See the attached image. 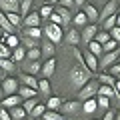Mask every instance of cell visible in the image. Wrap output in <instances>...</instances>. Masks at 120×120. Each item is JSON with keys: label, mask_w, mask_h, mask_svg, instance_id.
Listing matches in <instances>:
<instances>
[{"label": "cell", "mask_w": 120, "mask_h": 120, "mask_svg": "<svg viewBox=\"0 0 120 120\" xmlns=\"http://www.w3.org/2000/svg\"><path fill=\"white\" fill-rule=\"evenodd\" d=\"M116 120H120V114H118V116H116Z\"/></svg>", "instance_id": "56"}, {"label": "cell", "mask_w": 120, "mask_h": 120, "mask_svg": "<svg viewBox=\"0 0 120 120\" xmlns=\"http://www.w3.org/2000/svg\"><path fill=\"white\" fill-rule=\"evenodd\" d=\"M110 38L116 40V42H120V26H114V28L110 30Z\"/></svg>", "instance_id": "46"}, {"label": "cell", "mask_w": 120, "mask_h": 120, "mask_svg": "<svg viewBox=\"0 0 120 120\" xmlns=\"http://www.w3.org/2000/svg\"><path fill=\"white\" fill-rule=\"evenodd\" d=\"M2 90H4L6 96L16 94V92H18V82H16V78H4V80H2Z\"/></svg>", "instance_id": "10"}, {"label": "cell", "mask_w": 120, "mask_h": 120, "mask_svg": "<svg viewBox=\"0 0 120 120\" xmlns=\"http://www.w3.org/2000/svg\"><path fill=\"white\" fill-rule=\"evenodd\" d=\"M44 32H46V36L50 38V42H60L62 40V28H60L58 24H54V22H50L48 26H44Z\"/></svg>", "instance_id": "4"}, {"label": "cell", "mask_w": 120, "mask_h": 120, "mask_svg": "<svg viewBox=\"0 0 120 120\" xmlns=\"http://www.w3.org/2000/svg\"><path fill=\"white\" fill-rule=\"evenodd\" d=\"M78 108H80V102H78V100H66V102H62V106H60V112L72 114V112H76Z\"/></svg>", "instance_id": "16"}, {"label": "cell", "mask_w": 120, "mask_h": 120, "mask_svg": "<svg viewBox=\"0 0 120 120\" xmlns=\"http://www.w3.org/2000/svg\"><path fill=\"white\" fill-rule=\"evenodd\" d=\"M2 12H20V0H0Z\"/></svg>", "instance_id": "9"}, {"label": "cell", "mask_w": 120, "mask_h": 120, "mask_svg": "<svg viewBox=\"0 0 120 120\" xmlns=\"http://www.w3.org/2000/svg\"><path fill=\"white\" fill-rule=\"evenodd\" d=\"M38 92H42L44 96L50 94V82H48V78H40L38 80Z\"/></svg>", "instance_id": "31"}, {"label": "cell", "mask_w": 120, "mask_h": 120, "mask_svg": "<svg viewBox=\"0 0 120 120\" xmlns=\"http://www.w3.org/2000/svg\"><path fill=\"white\" fill-rule=\"evenodd\" d=\"M98 108H110V98H106V96H98Z\"/></svg>", "instance_id": "45"}, {"label": "cell", "mask_w": 120, "mask_h": 120, "mask_svg": "<svg viewBox=\"0 0 120 120\" xmlns=\"http://www.w3.org/2000/svg\"><path fill=\"white\" fill-rule=\"evenodd\" d=\"M88 52H92L94 56H102L104 54V52H102V44L96 42V40H90V42H88Z\"/></svg>", "instance_id": "25"}, {"label": "cell", "mask_w": 120, "mask_h": 120, "mask_svg": "<svg viewBox=\"0 0 120 120\" xmlns=\"http://www.w3.org/2000/svg\"><path fill=\"white\" fill-rule=\"evenodd\" d=\"M0 68L4 72H14L16 70V64H14L12 58H0Z\"/></svg>", "instance_id": "23"}, {"label": "cell", "mask_w": 120, "mask_h": 120, "mask_svg": "<svg viewBox=\"0 0 120 120\" xmlns=\"http://www.w3.org/2000/svg\"><path fill=\"white\" fill-rule=\"evenodd\" d=\"M98 30H100V26H96V24H86L84 28H82V42H86L88 44L90 40H94L96 38V34H98Z\"/></svg>", "instance_id": "6"}, {"label": "cell", "mask_w": 120, "mask_h": 120, "mask_svg": "<svg viewBox=\"0 0 120 120\" xmlns=\"http://www.w3.org/2000/svg\"><path fill=\"white\" fill-rule=\"evenodd\" d=\"M20 44H24V46H26V50L38 48V40H36V38H30V36H24V38L20 40Z\"/></svg>", "instance_id": "35"}, {"label": "cell", "mask_w": 120, "mask_h": 120, "mask_svg": "<svg viewBox=\"0 0 120 120\" xmlns=\"http://www.w3.org/2000/svg\"><path fill=\"white\" fill-rule=\"evenodd\" d=\"M40 14L38 12H28L24 18H22V24H24V28H28V26H38L40 24Z\"/></svg>", "instance_id": "13"}, {"label": "cell", "mask_w": 120, "mask_h": 120, "mask_svg": "<svg viewBox=\"0 0 120 120\" xmlns=\"http://www.w3.org/2000/svg\"><path fill=\"white\" fill-rule=\"evenodd\" d=\"M114 26H116V14H112V16H108L106 20L102 22V26H100V28H102V30H106V32H110V30L114 28Z\"/></svg>", "instance_id": "32"}, {"label": "cell", "mask_w": 120, "mask_h": 120, "mask_svg": "<svg viewBox=\"0 0 120 120\" xmlns=\"http://www.w3.org/2000/svg\"><path fill=\"white\" fill-rule=\"evenodd\" d=\"M4 14H6V18L10 20V24H12V26H20L22 24V16L18 12H4Z\"/></svg>", "instance_id": "33"}, {"label": "cell", "mask_w": 120, "mask_h": 120, "mask_svg": "<svg viewBox=\"0 0 120 120\" xmlns=\"http://www.w3.org/2000/svg\"><path fill=\"white\" fill-rule=\"evenodd\" d=\"M66 42H68V44H74V46H78V44L82 42V34L78 32L76 26L68 30V34H66Z\"/></svg>", "instance_id": "15"}, {"label": "cell", "mask_w": 120, "mask_h": 120, "mask_svg": "<svg viewBox=\"0 0 120 120\" xmlns=\"http://www.w3.org/2000/svg\"><path fill=\"white\" fill-rule=\"evenodd\" d=\"M16 94H20L22 100H28V98H34V96H36V88H30V86H20Z\"/></svg>", "instance_id": "19"}, {"label": "cell", "mask_w": 120, "mask_h": 120, "mask_svg": "<svg viewBox=\"0 0 120 120\" xmlns=\"http://www.w3.org/2000/svg\"><path fill=\"white\" fill-rule=\"evenodd\" d=\"M4 44H6L8 48H18V46H20V38H18L16 34H6Z\"/></svg>", "instance_id": "29"}, {"label": "cell", "mask_w": 120, "mask_h": 120, "mask_svg": "<svg viewBox=\"0 0 120 120\" xmlns=\"http://www.w3.org/2000/svg\"><path fill=\"white\" fill-rule=\"evenodd\" d=\"M82 58H84V64L88 66V70H90L92 74L98 70V56H94L92 52L86 50V52H82Z\"/></svg>", "instance_id": "7"}, {"label": "cell", "mask_w": 120, "mask_h": 120, "mask_svg": "<svg viewBox=\"0 0 120 120\" xmlns=\"http://www.w3.org/2000/svg\"><path fill=\"white\" fill-rule=\"evenodd\" d=\"M54 68H56V60H54V58H48L46 62L42 64V70H40V74H42L44 78H48V76H52V74H54Z\"/></svg>", "instance_id": "17"}, {"label": "cell", "mask_w": 120, "mask_h": 120, "mask_svg": "<svg viewBox=\"0 0 120 120\" xmlns=\"http://www.w3.org/2000/svg\"><path fill=\"white\" fill-rule=\"evenodd\" d=\"M0 120H12V116H10L8 108H0Z\"/></svg>", "instance_id": "49"}, {"label": "cell", "mask_w": 120, "mask_h": 120, "mask_svg": "<svg viewBox=\"0 0 120 120\" xmlns=\"http://www.w3.org/2000/svg\"><path fill=\"white\" fill-rule=\"evenodd\" d=\"M24 36H30V38L38 40L40 36H42V30H40L38 26H28V28H24Z\"/></svg>", "instance_id": "27"}, {"label": "cell", "mask_w": 120, "mask_h": 120, "mask_svg": "<svg viewBox=\"0 0 120 120\" xmlns=\"http://www.w3.org/2000/svg\"><path fill=\"white\" fill-rule=\"evenodd\" d=\"M82 110H84L86 114H92V112H96V110H98V102H96L94 98L84 100V102H82Z\"/></svg>", "instance_id": "21"}, {"label": "cell", "mask_w": 120, "mask_h": 120, "mask_svg": "<svg viewBox=\"0 0 120 120\" xmlns=\"http://www.w3.org/2000/svg\"><path fill=\"white\" fill-rule=\"evenodd\" d=\"M60 106H62V100L58 98V96H50L46 102V108L48 110H60Z\"/></svg>", "instance_id": "30"}, {"label": "cell", "mask_w": 120, "mask_h": 120, "mask_svg": "<svg viewBox=\"0 0 120 120\" xmlns=\"http://www.w3.org/2000/svg\"><path fill=\"white\" fill-rule=\"evenodd\" d=\"M44 112H46V106H44V104H36V106H34V110L30 112V114L34 116V118H38V116H42Z\"/></svg>", "instance_id": "44"}, {"label": "cell", "mask_w": 120, "mask_h": 120, "mask_svg": "<svg viewBox=\"0 0 120 120\" xmlns=\"http://www.w3.org/2000/svg\"><path fill=\"white\" fill-rule=\"evenodd\" d=\"M98 88H100L98 78H90L82 88H78V100L84 102V100H88V98H94V96L98 94Z\"/></svg>", "instance_id": "2"}, {"label": "cell", "mask_w": 120, "mask_h": 120, "mask_svg": "<svg viewBox=\"0 0 120 120\" xmlns=\"http://www.w3.org/2000/svg\"><path fill=\"white\" fill-rule=\"evenodd\" d=\"M12 58H14V60H24V58H26V50H24L22 46L14 48V52H12Z\"/></svg>", "instance_id": "43"}, {"label": "cell", "mask_w": 120, "mask_h": 120, "mask_svg": "<svg viewBox=\"0 0 120 120\" xmlns=\"http://www.w3.org/2000/svg\"><path fill=\"white\" fill-rule=\"evenodd\" d=\"M20 80L24 82V86H30V88H36V90H38V78H36V76L22 72V74H20Z\"/></svg>", "instance_id": "18"}, {"label": "cell", "mask_w": 120, "mask_h": 120, "mask_svg": "<svg viewBox=\"0 0 120 120\" xmlns=\"http://www.w3.org/2000/svg\"><path fill=\"white\" fill-rule=\"evenodd\" d=\"M116 10H118V2L116 0H108L106 4H104V8H102V12L98 14V20L100 22H104L108 16H112V14H116Z\"/></svg>", "instance_id": "5"}, {"label": "cell", "mask_w": 120, "mask_h": 120, "mask_svg": "<svg viewBox=\"0 0 120 120\" xmlns=\"http://www.w3.org/2000/svg\"><path fill=\"white\" fill-rule=\"evenodd\" d=\"M8 112H10V116H12V120H22L26 116V110L22 108V104L20 106H14V108H8Z\"/></svg>", "instance_id": "24"}, {"label": "cell", "mask_w": 120, "mask_h": 120, "mask_svg": "<svg viewBox=\"0 0 120 120\" xmlns=\"http://www.w3.org/2000/svg\"><path fill=\"white\" fill-rule=\"evenodd\" d=\"M82 12L86 14V18H88V22L90 24H94L96 20H98V10H96V6L94 4H84V10H82Z\"/></svg>", "instance_id": "14"}, {"label": "cell", "mask_w": 120, "mask_h": 120, "mask_svg": "<svg viewBox=\"0 0 120 120\" xmlns=\"http://www.w3.org/2000/svg\"><path fill=\"white\" fill-rule=\"evenodd\" d=\"M90 78H94V74L90 72L88 66L84 64V58H80L76 62V66L72 68V72H70V80H72V84L76 86V88H82Z\"/></svg>", "instance_id": "1"}, {"label": "cell", "mask_w": 120, "mask_h": 120, "mask_svg": "<svg viewBox=\"0 0 120 120\" xmlns=\"http://www.w3.org/2000/svg\"><path fill=\"white\" fill-rule=\"evenodd\" d=\"M60 6H64V8H70V6H74V0H60Z\"/></svg>", "instance_id": "50"}, {"label": "cell", "mask_w": 120, "mask_h": 120, "mask_svg": "<svg viewBox=\"0 0 120 120\" xmlns=\"http://www.w3.org/2000/svg\"><path fill=\"white\" fill-rule=\"evenodd\" d=\"M108 74H110V76H118V74H120V62L112 64L110 68H108Z\"/></svg>", "instance_id": "47"}, {"label": "cell", "mask_w": 120, "mask_h": 120, "mask_svg": "<svg viewBox=\"0 0 120 120\" xmlns=\"http://www.w3.org/2000/svg\"><path fill=\"white\" fill-rule=\"evenodd\" d=\"M42 70V60H24V72L26 74H38Z\"/></svg>", "instance_id": "8"}, {"label": "cell", "mask_w": 120, "mask_h": 120, "mask_svg": "<svg viewBox=\"0 0 120 120\" xmlns=\"http://www.w3.org/2000/svg\"><path fill=\"white\" fill-rule=\"evenodd\" d=\"M118 8H120V6H118Z\"/></svg>", "instance_id": "57"}, {"label": "cell", "mask_w": 120, "mask_h": 120, "mask_svg": "<svg viewBox=\"0 0 120 120\" xmlns=\"http://www.w3.org/2000/svg\"><path fill=\"white\" fill-rule=\"evenodd\" d=\"M0 28L4 30L6 34H12V28H14V26L10 24V20L6 18V14L2 12V10H0Z\"/></svg>", "instance_id": "22"}, {"label": "cell", "mask_w": 120, "mask_h": 120, "mask_svg": "<svg viewBox=\"0 0 120 120\" xmlns=\"http://www.w3.org/2000/svg\"><path fill=\"white\" fill-rule=\"evenodd\" d=\"M0 104H2V108H14V106L22 104V98H20V94H10V96H4L0 100Z\"/></svg>", "instance_id": "11"}, {"label": "cell", "mask_w": 120, "mask_h": 120, "mask_svg": "<svg viewBox=\"0 0 120 120\" xmlns=\"http://www.w3.org/2000/svg\"><path fill=\"white\" fill-rule=\"evenodd\" d=\"M36 98H28V100H22V108H24L26 112H32L34 110V106H36Z\"/></svg>", "instance_id": "42"}, {"label": "cell", "mask_w": 120, "mask_h": 120, "mask_svg": "<svg viewBox=\"0 0 120 120\" xmlns=\"http://www.w3.org/2000/svg\"><path fill=\"white\" fill-rule=\"evenodd\" d=\"M40 50H42V56H44V58H52V56H54V50H56V48H54V42H44Z\"/></svg>", "instance_id": "26"}, {"label": "cell", "mask_w": 120, "mask_h": 120, "mask_svg": "<svg viewBox=\"0 0 120 120\" xmlns=\"http://www.w3.org/2000/svg\"><path fill=\"white\" fill-rule=\"evenodd\" d=\"M52 12H54V8H52V4H44L42 8L38 10L40 18H44V20H46V18H50V16H52Z\"/></svg>", "instance_id": "37"}, {"label": "cell", "mask_w": 120, "mask_h": 120, "mask_svg": "<svg viewBox=\"0 0 120 120\" xmlns=\"http://www.w3.org/2000/svg\"><path fill=\"white\" fill-rule=\"evenodd\" d=\"M98 96H106V98H114V96H118V94H116L114 86H108V84H100V88H98Z\"/></svg>", "instance_id": "20"}, {"label": "cell", "mask_w": 120, "mask_h": 120, "mask_svg": "<svg viewBox=\"0 0 120 120\" xmlns=\"http://www.w3.org/2000/svg\"><path fill=\"white\" fill-rule=\"evenodd\" d=\"M56 14L60 16V26H68L70 22H72V12H70L68 8H64V6H58Z\"/></svg>", "instance_id": "12"}, {"label": "cell", "mask_w": 120, "mask_h": 120, "mask_svg": "<svg viewBox=\"0 0 120 120\" xmlns=\"http://www.w3.org/2000/svg\"><path fill=\"white\" fill-rule=\"evenodd\" d=\"M54 2H60V0H48V4H54Z\"/></svg>", "instance_id": "55"}, {"label": "cell", "mask_w": 120, "mask_h": 120, "mask_svg": "<svg viewBox=\"0 0 120 120\" xmlns=\"http://www.w3.org/2000/svg\"><path fill=\"white\" fill-rule=\"evenodd\" d=\"M98 82L100 84H108V86H114L116 84V80H114V76H110V74H98Z\"/></svg>", "instance_id": "36"}, {"label": "cell", "mask_w": 120, "mask_h": 120, "mask_svg": "<svg viewBox=\"0 0 120 120\" xmlns=\"http://www.w3.org/2000/svg\"><path fill=\"white\" fill-rule=\"evenodd\" d=\"M32 2L34 0H20V16H26V14L30 12V6H32Z\"/></svg>", "instance_id": "38"}, {"label": "cell", "mask_w": 120, "mask_h": 120, "mask_svg": "<svg viewBox=\"0 0 120 120\" xmlns=\"http://www.w3.org/2000/svg\"><path fill=\"white\" fill-rule=\"evenodd\" d=\"M0 30H2V28H0Z\"/></svg>", "instance_id": "58"}, {"label": "cell", "mask_w": 120, "mask_h": 120, "mask_svg": "<svg viewBox=\"0 0 120 120\" xmlns=\"http://www.w3.org/2000/svg\"><path fill=\"white\" fill-rule=\"evenodd\" d=\"M96 42H100V44H104V42H108L110 40V32H106V30H98V34H96Z\"/></svg>", "instance_id": "41"}, {"label": "cell", "mask_w": 120, "mask_h": 120, "mask_svg": "<svg viewBox=\"0 0 120 120\" xmlns=\"http://www.w3.org/2000/svg\"><path fill=\"white\" fill-rule=\"evenodd\" d=\"M0 80H4V70L0 68Z\"/></svg>", "instance_id": "54"}, {"label": "cell", "mask_w": 120, "mask_h": 120, "mask_svg": "<svg viewBox=\"0 0 120 120\" xmlns=\"http://www.w3.org/2000/svg\"><path fill=\"white\" fill-rule=\"evenodd\" d=\"M114 118H116L114 112H112V110H106V114H104V118H102V120H114Z\"/></svg>", "instance_id": "51"}, {"label": "cell", "mask_w": 120, "mask_h": 120, "mask_svg": "<svg viewBox=\"0 0 120 120\" xmlns=\"http://www.w3.org/2000/svg\"><path fill=\"white\" fill-rule=\"evenodd\" d=\"M42 120H62V112H56V110H48L42 114Z\"/></svg>", "instance_id": "34"}, {"label": "cell", "mask_w": 120, "mask_h": 120, "mask_svg": "<svg viewBox=\"0 0 120 120\" xmlns=\"http://www.w3.org/2000/svg\"><path fill=\"white\" fill-rule=\"evenodd\" d=\"M118 58H120V50H118V48L112 50V52H104L102 58H98V68L108 70L112 64H116V60H118Z\"/></svg>", "instance_id": "3"}, {"label": "cell", "mask_w": 120, "mask_h": 120, "mask_svg": "<svg viewBox=\"0 0 120 120\" xmlns=\"http://www.w3.org/2000/svg\"><path fill=\"white\" fill-rule=\"evenodd\" d=\"M42 50L40 48H32V50H26V60H40Z\"/></svg>", "instance_id": "39"}, {"label": "cell", "mask_w": 120, "mask_h": 120, "mask_svg": "<svg viewBox=\"0 0 120 120\" xmlns=\"http://www.w3.org/2000/svg\"><path fill=\"white\" fill-rule=\"evenodd\" d=\"M118 44L120 42H116V40H108V42H104L102 44V52H112V50H116V48H118Z\"/></svg>", "instance_id": "40"}, {"label": "cell", "mask_w": 120, "mask_h": 120, "mask_svg": "<svg viewBox=\"0 0 120 120\" xmlns=\"http://www.w3.org/2000/svg\"><path fill=\"white\" fill-rule=\"evenodd\" d=\"M0 58H10V48L6 44H0Z\"/></svg>", "instance_id": "48"}, {"label": "cell", "mask_w": 120, "mask_h": 120, "mask_svg": "<svg viewBox=\"0 0 120 120\" xmlns=\"http://www.w3.org/2000/svg\"><path fill=\"white\" fill-rule=\"evenodd\" d=\"M72 22H74V26H80V28H84V26L88 24V18H86L84 12H76V16H72Z\"/></svg>", "instance_id": "28"}, {"label": "cell", "mask_w": 120, "mask_h": 120, "mask_svg": "<svg viewBox=\"0 0 120 120\" xmlns=\"http://www.w3.org/2000/svg\"><path fill=\"white\" fill-rule=\"evenodd\" d=\"M4 98V90H2V84H0V100Z\"/></svg>", "instance_id": "53"}, {"label": "cell", "mask_w": 120, "mask_h": 120, "mask_svg": "<svg viewBox=\"0 0 120 120\" xmlns=\"http://www.w3.org/2000/svg\"><path fill=\"white\" fill-rule=\"evenodd\" d=\"M84 2H86V0H74V4H76V6H84Z\"/></svg>", "instance_id": "52"}]
</instances>
